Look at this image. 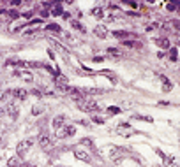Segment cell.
Instances as JSON below:
<instances>
[{
	"label": "cell",
	"mask_w": 180,
	"mask_h": 167,
	"mask_svg": "<svg viewBox=\"0 0 180 167\" xmlns=\"http://www.w3.org/2000/svg\"><path fill=\"white\" fill-rule=\"evenodd\" d=\"M78 107L83 111V113H94V111H101V106L97 102H94V100H88V99H85L83 102L78 104Z\"/></svg>",
	"instance_id": "cell-1"
},
{
	"label": "cell",
	"mask_w": 180,
	"mask_h": 167,
	"mask_svg": "<svg viewBox=\"0 0 180 167\" xmlns=\"http://www.w3.org/2000/svg\"><path fill=\"white\" fill-rule=\"evenodd\" d=\"M32 144H34V141H32V139H23V141H19V142H18V148H16L18 155L23 156L25 151H28V150L32 148Z\"/></svg>",
	"instance_id": "cell-2"
},
{
	"label": "cell",
	"mask_w": 180,
	"mask_h": 167,
	"mask_svg": "<svg viewBox=\"0 0 180 167\" xmlns=\"http://www.w3.org/2000/svg\"><path fill=\"white\" fill-rule=\"evenodd\" d=\"M76 134V127L74 125H66L60 132H58V139H64V137H71V135Z\"/></svg>",
	"instance_id": "cell-3"
},
{
	"label": "cell",
	"mask_w": 180,
	"mask_h": 167,
	"mask_svg": "<svg viewBox=\"0 0 180 167\" xmlns=\"http://www.w3.org/2000/svg\"><path fill=\"white\" fill-rule=\"evenodd\" d=\"M37 142H39L41 148H44V150H50L51 146H53V142H51V139H50V135H48V134H41V135H39V139H37Z\"/></svg>",
	"instance_id": "cell-4"
},
{
	"label": "cell",
	"mask_w": 180,
	"mask_h": 167,
	"mask_svg": "<svg viewBox=\"0 0 180 167\" xmlns=\"http://www.w3.org/2000/svg\"><path fill=\"white\" fill-rule=\"evenodd\" d=\"M14 76L16 78H21V79L27 81V83L34 81V76H32V72H28V70H14Z\"/></svg>",
	"instance_id": "cell-5"
},
{
	"label": "cell",
	"mask_w": 180,
	"mask_h": 167,
	"mask_svg": "<svg viewBox=\"0 0 180 167\" xmlns=\"http://www.w3.org/2000/svg\"><path fill=\"white\" fill-rule=\"evenodd\" d=\"M11 95H14V99H18V100H23V99H27L28 91L23 90V88H14L13 91H11Z\"/></svg>",
	"instance_id": "cell-6"
},
{
	"label": "cell",
	"mask_w": 180,
	"mask_h": 167,
	"mask_svg": "<svg viewBox=\"0 0 180 167\" xmlns=\"http://www.w3.org/2000/svg\"><path fill=\"white\" fill-rule=\"evenodd\" d=\"M53 129H55V130H62L64 127H66V123H64V116H62V114H60V116H55V118H53Z\"/></svg>",
	"instance_id": "cell-7"
},
{
	"label": "cell",
	"mask_w": 180,
	"mask_h": 167,
	"mask_svg": "<svg viewBox=\"0 0 180 167\" xmlns=\"http://www.w3.org/2000/svg\"><path fill=\"white\" fill-rule=\"evenodd\" d=\"M5 114H9L11 118H18V114H19V107L14 106V104H11V106L5 107Z\"/></svg>",
	"instance_id": "cell-8"
},
{
	"label": "cell",
	"mask_w": 180,
	"mask_h": 167,
	"mask_svg": "<svg viewBox=\"0 0 180 167\" xmlns=\"http://www.w3.org/2000/svg\"><path fill=\"white\" fill-rule=\"evenodd\" d=\"M74 156H76L78 160H81V162H90V155L87 151H83V150H76L74 151Z\"/></svg>",
	"instance_id": "cell-9"
},
{
	"label": "cell",
	"mask_w": 180,
	"mask_h": 167,
	"mask_svg": "<svg viewBox=\"0 0 180 167\" xmlns=\"http://www.w3.org/2000/svg\"><path fill=\"white\" fill-rule=\"evenodd\" d=\"M94 34L97 35L99 39H106V35H108V32H106V28H104V25H97L94 28Z\"/></svg>",
	"instance_id": "cell-10"
},
{
	"label": "cell",
	"mask_w": 180,
	"mask_h": 167,
	"mask_svg": "<svg viewBox=\"0 0 180 167\" xmlns=\"http://www.w3.org/2000/svg\"><path fill=\"white\" fill-rule=\"evenodd\" d=\"M154 42L159 46V48H168L169 49V39H166V37H159V39H154Z\"/></svg>",
	"instance_id": "cell-11"
},
{
	"label": "cell",
	"mask_w": 180,
	"mask_h": 167,
	"mask_svg": "<svg viewBox=\"0 0 180 167\" xmlns=\"http://www.w3.org/2000/svg\"><path fill=\"white\" fill-rule=\"evenodd\" d=\"M108 53H110V56H115V58L122 56V53H120V49H118V48H108Z\"/></svg>",
	"instance_id": "cell-12"
},
{
	"label": "cell",
	"mask_w": 180,
	"mask_h": 167,
	"mask_svg": "<svg viewBox=\"0 0 180 167\" xmlns=\"http://www.w3.org/2000/svg\"><path fill=\"white\" fill-rule=\"evenodd\" d=\"M51 14H53V16H62V14H64L62 5H60V4H58V5H55V7H53V11H51Z\"/></svg>",
	"instance_id": "cell-13"
},
{
	"label": "cell",
	"mask_w": 180,
	"mask_h": 167,
	"mask_svg": "<svg viewBox=\"0 0 180 167\" xmlns=\"http://www.w3.org/2000/svg\"><path fill=\"white\" fill-rule=\"evenodd\" d=\"M106 113H108V114H120L122 109L120 107H115V106H110L108 109H106Z\"/></svg>",
	"instance_id": "cell-14"
},
{
	"label": "cell",
	"mask_w": 180,
	"mask_h": 167,
	"mask_svg": "<svg viewBox=\"0 0 180 167\" xmlns=\"http://www.w3.org/2000/svg\"><path fill=\"white\" fill-rule=\"evenodd\" d=\"M124 46H127V48H141V44L134 42V40H124Z\"/></svg>",
	"instance_id": "cell-15"
},
{
	"label": "cell",
	"mask_w": 180,
	"mask_h": 167,
	"mask_svg": "<svg viewBox=\"0 0 180 167\" xmlns=\"http://www.w3.org/2000/svg\"><path fill=\"white\" fill-rule=\"evenodd\" d=\"M71 25H72V28H76V30H80V32L85 34V27H83L80 21H71Z\"/></svg>",
	"instance_id": "cell-16"
},
{
	"label": "cell",
	"mask_w": 180,
	"mask_h": 167,
	"mask_svg": "<svg viewBox=\"0 0 180 167\" xmlns=\"http://www.w3.org/2000/svg\"><path fill=\"white\" fill-rule=\"evenodd\" d=\"M80 142H81L83 146H87V148H90V150H94V142H92L90 139H87V137H85V139H81Z\"/></svg>",
	"instance_id": "cell-17"
},
{
	"label": "cell",
	"mask_w": 180,
	"mask_h": 167,
	"mask_svg": "<svg viewBox=\"0 0 180 167\" xmlns=\"http://www.w3.org/2000/svg\"><path fill=\"white\" fill-rule=\"evenodd\" d=\"M92 16L101 18V16H102V9H101V7H94V9H92Z\"/></svg>",
	"instance_id": "cell-18"
},
{
	"label": "cell",
	"mask_w": 180,
	"mask_h": 167,
	"mask_svg": "<svg viewBox=\"0 0 180 167\" xmlns=\"http://www.w3.org/2000/svg\"><path fill=\"white\" fill-rule=\"evenodd\" d=\"M7 167H21V165H19V160L18 158H11L7 162Z\"/></svg>",
	"instance_id": "cell-19"
},
{
	"label": "cell",
	"mask_w": 180,
	"mask_h": 167,
	"mask_svg": "<svg viewBox=\"0 0 180 167\" xmlns=\"http://www.w3.org/2000/svg\"><path fill=\"white\" fill-rule=\"evenodd\" d=\"M48 30H51V32H60V27L57 23H50L48 25Z\"/></svg>",
	"instance_id": "cell-20"
},
{
	"label": "cell",
	"mask_w": 180,
	"mask_h": 167,
	"mask_svg": "<svg viewBox=\"0 0 180 167\" xmlns=\"http://www.w3.org/2000/svg\"><path fill=\"white\" fill-rule=\"evenodd\" d=\"M113 37H129V34L122 32V30H116V32H113Z\"/></svg>",
	"instance_id": "cell-21"
},
{
	"label": "cell",
	"mask_w": 180,
	"mask_h": 167,
	"mask_svg": "<svg viewBox=\"0 0 180 167\" xmlns=\"http://www.w3.org/2000/svg\"><path fill=\"white\" fill-rule=\"evenodd\" d=\"M42 111H44V109H42V107H41V106H35V107H34V109H32V114H41V113H42Z\"/></svg>",
	"instance_id": "cell-22"
},
{
	"label": "cell",
	"mask_w": 180,
	"mask_h": 167,
	"mask_svg": "<svg viewBox=\"0 0 180 167\" xmlns=\"http://www.w3.org/2000/svg\"><path fill=\"white\" fill-rule=\"evenodd\" d=\"M169 58H171V60H177V49H175V48L169 49Z\"/></svg>",
	"instance_id": "cell-23"
},
{
	"label": "cell",
	"mask_w": 180,
	"mask_h": 167,
	"mask_svg": "<svg viewBox=\"0 0 180 167\" xmlns=\"http://www.w3.org/2000/svg\"><path fill=\"white\" fill-rule=\"evenodd\" d=\"M92 120H94V123H99V125H102V123H104V120H102V118H99V116H94Z\"/></svg>",
	"instance_id": "cell-24"
},
{
	"label": "cell",
	"mask_w": 180,
	"mask_h": 167,
	"mask_svg": "<svg viewBox=\"0 0 180 167\" xmlns=\"http://www.w3.org/2000/svg\"><path fill=\"white\" fill-rule=\"evenodd\" d=\"M9 16H11V18H18V16H19V13H16L14 9H13V11H9Z\"/></svg>",
	"instance_id": "cell-25"
},
{
	"label": "cell",
	"mask_w": 180,
	"mask_h": 167,
	"mask_svg": "<svg viewBox=\"0 0 180 167\" xmlns=\"http://www.w3.org/2000/svg\"><path fill=\"white\" fill-rule=\"evenodd\" d=\"M48 14H50V13H48V11H46V9H42V11H41V16H42V18H46V16H48Z\"/></svg>",
	"instance_id": "cell-26"
},
{
	"label": "cell",
	"mask_w": 180,
	"mask_h": 167,
	"mask_svg": "<svg viewBox=\"0 0 180 167\" xmlns=\"http://www.w3.org/2000/svg\"><path fill=\"white\" fill-rule=\"evenodd\" d=\"M175 7H177V4H168V9H169V11H173Z\"/></svg>",
	"instance_id": "cell-27"
},
{
	"label": "cell",
	"mask_w": 180,
	"mask_h": 167,
	"mask_svg": "<svg viewBox=\"0 0 180 167\" xmlns=\"http://www.w3.org/2000/svg\"><path fill=\"white\" fill-rule=\"evenodd\" d=\"M4 114H5V107H0V118H2Z\"/></svg>",
	"instance_id": "cell-28"
},
{
	"label": "cell",
	"mask_w": 180,
	"mask_h": 167,
	"mask_svg": "<svg viewBox=\"0 0 180 167\" xmlns=\"http://www.w3.org/2000/svg\"><path fill=\"white\" fill-rule=\"evenodd\" d=\"M32 93H34V95H35V97H41V91H39V90H34V91H32Z\"/></svg>",
	"instance_id": "cell-29"
},
{
	"label": "cell",
	"mask_w": 180,
	"mask_h": 167,
	"mask_svg": "<svg viewBox=\"0 0 180 167\" xmlns=\"http://www.w3.org/2000/svg\"><path fill=\"white\" fill-rule=\"evenodd\" d=\"M178 46H180V42H178Z\"/></svg>",
	"instance_id": "cell-30"
}]
</instances>
